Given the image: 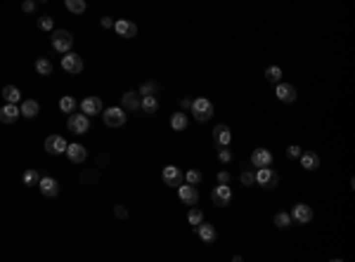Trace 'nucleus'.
Segmentation results:
<instances>
[{"label": "nucleus", "mask_w": 355, "mask_h": 262, "mask_svg": "<svg viewBox=\"0 0 355 262\" xmlns=\"http://www.w3.org/2000/svg\"><path fill=\"white\" fill-rule=\"evenodd\" d=\"M67 128L69 132H74V135H85V132L90 130V116H85V114H76V111H71L69 114V120H67Z\"/></svg>", "instance_id": "obj_1"}, {"label": "nucleus", "mask_w": 355, "mask_h": 262, "mask_svg": "<svg viewBox=\"0 0 355 262\" xmlns=\"http://www.w3.org/2000/svg\"><path fill=\"white\" fill-rule=\"evenodd\" d=\"M256 184H260L263 189H275V187L279 184V175H277V170H273L270 166L256 168Z\"/></svg>", "instance_id": "obj_2"}, {"label": "nucleus", "mask_w": 355, "mask_h": 262, "mask_svg": "<svg viewBox=\"0 0 355 262\" xmlns=\"http://www.w3.org/2000/svg\"><path fill=\"white\" fill-rule=\"evenodd\" d=\"M52 48H55L57 52H69V50L74 48V36H71V31H67V28H57V31H52Z\"/></svg>", "instance_id": "obj_3"}, {"label": "nucleus", "mask_w": 355, "mask_h": 262, "mask_svg": "<svg viewBox=\"0 0 355 262\" xmlns=\"http://www.w3.org/2000/svg\"><path fill=\"white\" fill-rule=\"evenodd\" d=\"M192 114H194V118L197 120H208V118L213 116V104L206 99V97H197V99H192Z\"/></svg>", "instance_id": "obj_4"}, {"label": "nucleus", "mask_w": 355, "mask_h": 262, "mask_svg": "<svg viewBox=\"0 0 355 262\" xmlns=\"http://www.w3.org/2000/svg\"><path fill=\"white\" fill-rule=\"evenodd\" d=\"M211 201L218 206V208H228L230 206V201H232V189H230V184H220L211 191Z\"/></svg>", "instance_id": "obj_5"}, {"label": "nucleus", "mask_w": 355, "mask_h": 262, "mask_svg": "<svg viewBox=\"0 0 355 262\" xmlns=\"http://www.w3.org/2000/svg\"><path fill=\"white\" fill-rule=\"evenodd\" d=\"M102 118H104V123L109 128H121L123 123H126V111H123L121 106H109V109L102 111Z\"/></svg>", "instance_id": "obj_6"}, {"label": "nucleus", "mask_w": 355, "mask_h": 262, "mask_svg": "<svg viewBox=\"0 0 355 262\" xmlns=\"http://www.w3.org/2000/svg\"><path fill=\"white\" fill-rule=\"evenodd\" d=\"M62 69L67 71V73H71V76H78L83 71V59L78 57L76 52H64V57H62Z\"/></svg>", "instance_id": "obj_7"}, {"label": "nucleus", "mask_w": 355, "mask_h": 262, "mask_svg": "<svg viewBox=\"0 0 355 262\" xmlns=\"http://www.w3.org/2000/svg\"><path fill=\"white\" fill-rule=\"evenodd\" d=\"M45 151L52 154V156L64 154V151H67V140H64L62 135H50V137L45 140Z\"/></svg>", "instance_id": "obj_8"}, {"label": "nucleus", "mask_w": 355, "mask_h": 262, "mask_svg": "<svg viewBox=\"0 0 355 262\" xmlns=\"http://www.w3.org/2000/svg\"><path fill=\"white\" fill-rule=\"evenodd\" d=\"M81 111L85 116H97V114H102L104 111V106H102V99L95 97V95H90V97H85L81 102Z\"/></svg>", "instance_id": "obj_9"}, {"label": "nucleus", "mask_w": 355, "mask_h": 262, "mask_svg": "<svg viewBox=\"0 0 355 262\" xmlns=\"http://www.w3.org/2000/svg\"><path fill=\"white\" fill-rule=\"evenodd\" d=\"M161 177H164V182L168 184V187H173V189H178V187L182 184V170H180L178 166H166L164 170H161Z\"/></svg>", "instance_id": "obj_10"}, {"label": "nucleus", "mask_w": 355, "mask_h": 262, "mask_svg": "<svg viewBox=\"0 0 355 262\" xmlns=\"http://www.w3.org/2000/svg\"><path fill=\"white\" fill-rule=\"evenodd\" d=\"M291 220H296L299 224H308L313 220V208L308 203H296L291 208Z\"/></svg>", "instance_id": "obj_11"}, {"label": "nucleus", "mask_w": 355, "mask_h": 262, "mask_svg": "<svg viewBox=\"0 0 355 262\" xmlns=\"http://www.w3.org/2000/svg\"><path fill=\"white\" fill-rule=\"evenodd\" d=\"M178 196H180V201H182L185 206H197L199 191L194 189V184H180V187H178Z\"/></svg>", "instance_id": "obj_12"}, {"label": "nucleus", "mask_w": 355, "mask_h": 262, "mask_svg": "<svg viewBox=\"0 0 355 262\" xmlns=\"http://www.w3.org/2000/svg\"><path fill=\"white\" fill-rule=\"evenodd\" d=\"M275 95H277V99L279 102H284V104H291V102H296V88L294 85H289V83H277V90H275Z\"/></svg>", "instance_id": "obj_13"}, {"label": "nucleus", "mask_w": 355, "mask_h": 262, "mask_svg": "<svg viewBox=\"0 0 355 262\" xmlns=\"http://www.w3.org/2000/svg\"><path fill=\"white\" fill-rule=\"evenodd\" d=\"M251 166H254V168L273 166V154H270L268 149H254V151H251Z\"/></svg>", "instance_id": "obj_14"}, {"label": "nucleus", "mask_w": 355, "mask_h": 262, "mask_svg": "<svg viewBox=\"0 0 355 262\" xmlns=\"http://www.w3.org/2000/svg\"><path fill=\"white\" fill-rule=\"evenodd\" d=\"M114 31L121 36V38H135L137 36V26L133 22H128V19H119V22H114Z\"/></svg>", "instance_id": "obj_15"}, {"label": "nucleus", "mask_w": 355, "mask_h": 262, "mask_svg": "<svg viewBox=\"0 0 355 262\" xmlns=\"http://www.w3.org/2000/svg\"><path fill=\"white\" fill-rule=\"evenodd\" d=\"M194 229H197V234H199V238H202L204 243H213V241L218 238L216 227H213V224H208V222H199Z\"/></svg>", "instance_id": "obj_16"}, {"label": "nucleus", "mask_w": 355, "mask_h": 262, "mask_svg": "<svg viewBox=\"0 0 355 262\" xmlns=\"http://www.w3.org/2000/svg\"><path fill=\"white\" fill-rule=\"evenodd\" d=\"M213 142L218 146H230L232 142V130L228 125H216L213 128Z\"/></svg>", "instance_id": "obj_17"}, {"label": "nucleus", "mask_w": 355, "mask_h": 262, "mask_svg": "<svg viewBox=\"0 0 355 262\" xmlns=\"http://www.w3.org/2000/svg\"><path fill=\"white\" fill-rule=\"evenodd\" d=\"M19 116H22V114H19V104H7V102H5V106H0V123L10 125V123H14Z\"/></svg>", "instance_id": "obj_18"}, {"label": "nucleus", "mask_w": 355, "mask_h": 262, "mask_svg": "<svg viewBox=\"0 0 355 262\" xmlns=\"http://www.w3.org/2000/svg\"><path fill=\"white\" fill-rule=\"evenodd\" d=\"M69 156L71 163H83L85 158H88V149L83 144H67V151H64Z\"/></svg>", "instance_id": "obj_19"}, {"label": "nucleus", "mask_w": 355, "mask_h": 262, "mask_svg": "<svg viewBox=\"0 0 355 262\" xmlns=\"http://www.w3.org/2000/svg\"><path fill=\"white\" fill-rule=\"evenodd\" d=\"M38 189H41L43 196H57L59 194V184H57L55 177H41V182H38Z\"/></svg>", "instance_id": "obj_20"}, {"label": "nucleus", "mask_w": 355, "mask_h": 262, "mask_svg": "<svg viewBox=\"0 0 355 262\" xmlns=\"http://www.w3.org/2000/svg\"><path fill=\"white\" fill-rule=\"evenodd\" d=\"M140 102H142L140 92H126L121 97V109L123 111H137V109H140Z\"/></svg>", "instance_id": "obj_21"}, {"label": "nucleus", "mask_w": 355, "mask_h": 262, "mask_svg": "<svg viewBox=\"0 0 355 262\" xmlns=\"http://www.w3.org/2000/svg\"><path fill=\"white\" fill-rule=\"evenodd\" d=\"M301 166H303V170H317L320 168V156L315 154V151H301Z\"/></svg>", "instance_id": "obj_22"}, {"label": "nucleus", "mask_w": 355, "mask_h": 262, "mask_svg": "<svg viewBox=\"0 0 355 262\" xmlns=\"http://www.w3.org/2000/svg\"><path fill=\"white\" fill-rule=\"evenodd\" d=\"M19 114H22L24 118H36L38 114H41V104H38L36 99H24L22 106H19Z\"/></svg>", "instance_id": "obj_23"}, {"label": "nucleus", "mask_w": 355, "mask_h": 262, "mask_svg": "<svg viewBox=\"0 0 355 262\" xmlns=\"http://www.w3.org/2000/svg\"><path fill=\"white\" fill-rule=\"evenodd\" d=\"M0 95H2V99H5L7 104H19V99H22V92H19V88H14V85H5Z\"/></svg>", "instance_id": "obj_24"}, {"label": "nucleus", "mask_w": 355, "mask_h": 262, "mask_svg": "<svg viewBox=\"0 0 355 262\" xmlns=\"http://www.w3.org/2000/svg\"><path fill=\"white\" fill-rule=\"evenodd\" d=\"M171 128L176 132H182L187 128V114L185 111H176L173 116H171Z\"/></svg>", "instance_id": "obj_25"}, {"label": "nucleus", "mask_w": 355, "mask_h": 262, "mask_svg": "<svg viewBox=\"0 0 355 262\" xmlns=\"http://www.w3.org/2000/svg\"><path fill=\"white\" fill-rule=\"evenodd\" d=\"M140 109H142L145 114H156V109H159V99H156L154 95H147V97H142Z\"/></svg>", "instance_id": "obj_26"}, {"label": "nucleus", "mask_w": 355, "mask_h": 262, "mask_svg": "<svg viewBox=\"0 0 355 262\" xmlns=\"http://www.w3.org/2000/svg\"><path fill=\"white\" fill-rule=\"evenodd\" d=\"M36 71H38V76H50V73H52V62L41 57V59L36 62Z\"/></svg>", "instance_id": "obj_27"}, {"label": "nucleus", "mask_w": 355, "mask_h": 262, "mask_svg": "<svg viewBox=\"0 0 355 262\" xmlns=\"http://www.w3.org/2000/svg\"><path fill=\"white\" fill-rule=\"evenodd\" d=\"M265 80L268 83H279L282 80V69L279 66H268L265 69Z\"/></svg>", "instance_id": "obj_28"}, {"label": "nucleus", "mask_w": 355, "mask_h": 262, "mask_svg": "<svg viewBox=\"0 0 355 262\" xmlns=\"http://www.w3.org/2000/svg\"><path fill=\"white\" fill-rule=\"evenodd\" d=\"M59 109H62L64 114H71V111H76V99H74L71 95H64V97L59 99Z\"/></svg>", "instance_id": "obj_29"}, {"label": "nucleus", "mask_w": 355, "mask_h": 262, "mask_svg": "<svg viewBox=\"0 0 355 262\" xmlns=\"http://www.w3.org/2000/svg\"><path fill=\"white\" fill-rule=\"evenodd\" d=\"M187 222L192 224V227H197L199 222H204V213L199 208H194V206H190V213H187Z\"/></svg>", "instance_id": "obj_30"}, {"label": "nucleus", "mask_w": 355, "mask_h": 262, "mask_svg": "<svg viewBox=\"0 0 355 262\" xmlns=\"http://www.w3.org/2000/svg\"><path fill=\"white\" fill-rule=\"evenodd\" d=\"M67 2V10L74 14H83L85 12V0H64Z\"/></svg>", "instance_id": "obj_31"}, {"label": "nucleus", "mask_w": 355, "mask_h": 262, "mask_svg": "<svg viewBox=\"0 0 355 262\" xmlns=\"http://www.w3.org/2000/svg\"><path fill=\"white\" fill-rule=\"evenodd\" d=\"M289 224H291V215H289V213H277V215H275V227L287 229Z\"/></svg>", "instance_id": "obj_32"}, {"label": "nucleus", "mask_w": 355, "mask_h": 262, "mask_svg": "<svg viewBox=\"0 0 355 262\" xmlns=\"http://www.w3.org/2000/svg\"><path fill=\"white\" fill-rule=\"evenodd\" d=\"M41 182V172L38 170H26L24 172V184L26 187H33V184H38Z\"/></svg>", "instance_id": "obj_33"}, {"label": "nucleus", "mask_w": 355, "mask_h": 262, "mask_svg": "<svg viewBox=\"0 0 355 262\" xmlns=\"http://www.w3.org/2000/svg\"><path fill=\"white\" fill-rule=\"evenodd\" d=\"M182 177L187 180V184H194V187H197V184H199L202 180H204V175H202L199 170H187L185 175H182Z\"/></svg>", "instance_id": "obj_34"}, {"label": "nucleus", "mask_w": 355, "mask_h": 262, "mask_svg": "<svg viewBox=\"0 0 355 262\" xmlns=\"http://www.w3.org/2000/svg\"><path fill=\"white\" fill-rule=\"evenodd\" d=\"M239 182L244 184V187H251V184H256V172L254 170H244L239 175Z\"/></svg>", "instance_id": "obj_35"}, {"label": "nucleus", "mask_w": 355, "mask_h": 262, "mask_svg": "<svg viewBox=\"0 0 355 262\" xmlns=\"http://www.w3.org/2000/svg\"><path fill=\"white\" fill-rule=\"evenodd\" d=\"M38 28H41V31H52V28H55L52 17H41V19H38Z\"/></svg>", "instance_id": "obj_36"}, {"label": "nucleus", "mask_w": 355, "mask_h": 262, "mask_svg": "<svg viewBox=\"0 0 355 262\" xmlns=\"http://www.w3.org/2000/svg\"><path fill=\"white\" fill-rule=\"evenodd\" d=\"M159 90V85H156V83H145V85H142V88H140V97H147V95H154V92Z\"/></svg>", "instance_id": "obj_37"}, {"label": "nucleus", "mask_w": 355, "mask_h": 262, "mask_svg": "<svg viewBox=\"0 0 355 262\" xmlns=\"http://www.w3.org/2000/svg\"><path fill=\"white\" fill-rule=\"evenodd\" d=\"M218 158L223 163H230L232 161V151H230V146H218Z\"/></svg>", "instance_id": "obj_38"}, {"label": "nucleus", "mask_w": 355, "mask_h": 262, "mask_svg": "<svg viewBox=\"0 0 355 262\" xmlns=\"http://www.w3.org/2000/svg\"><path fill=\"white\" fill-rule=\"evenodd\" d=\"M301 151H303V149H301L299 144H291V146L287 149V156H289V158H299V156H301Z\"/></svg>", "instance_id": "obj_39"}, {"label": "nucleus", "mask_w": 355, "mask_h": 262, "mask_svg": "<svg viewBox=\"0 0 355 262\" xmlns=\"http://www.w3.org/2000/svg\"><path fill=\"white\" fill-rule=\"evenodd\" d=\"M114 215H116L119 220H126V217H128V210L123 208V206H114Z\"/></svg>", "instance_id": "obj_40"}, {"label": "nucleus", "mask_w": 355, "mask_h": 262, "mask_svg": "<svg viewBox=\"0 0 355 262\" xmlns=\"http://www.w3.org/2000/svg\"><path fill=\"white\" fill-rule=\"evenodd\" d=\"M22 10H24V12H33V10H36V2H33V0H24V2H22Z\"/></svg>", "instance_id": "obj_41"}, {"label": "nucleus", "mask_w": 355, "mask_h": 262, "mask_svg": "<svg viewBox=\"0 0 355 262\" xmlns=\"http://www.w3.org/2000/svg\"><path fill=\"white\" fill-rule=\"evenodd\" d=\"M218 182H220V184H230V172H228V170H220V172H218Z\"/></svg>", "instance_id": "obj_42"}, {"label": "nucleus", "mask_w": 355, "mask_h": 262, "mask_svg": "<svg viewBox=\"0 0 355 262\" xmlns=\"http://www.w3.org/2000/svg\"><path fill=\"white\" fill-rule=\"evenodd\" d=\"M100 24H102L104 28H111V26H114V19H111V17H102V19H100Z\"/></svg>", "instance_id": "obj_43"}, {"label": "nucleus", "mask_w": 355, "mask_h": 262, "mask_svg": "<svg viewBox=\"0 0 355 262\" xmlns=\"http://www.w3.org/2000/svg\"><path fill=\"white\" fill-rule=\"evenodd\" d=\"M180 106H182V109H190V106H192V99H182V102H180Z\"/></svg>", "instance_id": "obj_44"}, {"label": "nucleus", "mask_w": 355, "mask_h": 262, "mask_svg": "<svg viewBox=\"0 0 355 262\" xmlns=\"http://www.w3.org/2000/svg\"><path fill=\"white\" fill-rule=\"evenodd\" d=\"M38 2H48V0H38Z\"/></svg>", "instance_id": "obj_45"}]
</instances>
